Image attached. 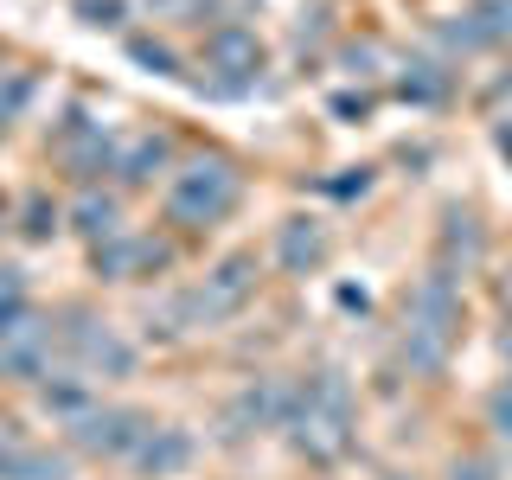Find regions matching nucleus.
<instances>
[{
  "mask_svg": "<svg viewBox=\"0 0 512 480\" xmlns=\"http://www.w3.org/2000/svg\"><path fill=\"white\" fill-rule=\"evenodd\" d=\"M77 231H84V237H109V231H116V205H109V199H84V205H77Z\"/></svg>",
  "mask_w": 512,
  "mask_h": 480,
  "instance_id": "9b49d317",
  "label": "nucleus"
},
{
  "mask_svg": "<svg viewBox=\"0 0 512 480\" xmlns=\"http://www.w3.org/2000/svg\"><path fill=\"white\" fill-rule=\"evenodd\" d=\"M77 327H64V340L77 346V359L90 365V372H103V378H128L135 372V346L116 340V327H103V320H84V314H71Z\"/></svg>",
  "mask_w": 512,
  "mask_h": 480,
  "instance_id": "423d86ee",
  "label": "nucleus"
},
{
  "mask_svg": "<svg viewBox=\"0 0 512 480\" xmlns=\"http://www.w3.org/2000/svg\"><path fill=\"white\" fill-rule=\"evenodd\" d=\"M455 480H487V468H474V461H468V468H455Z\"/></svg>",
  "mask_w": 512,
  "mask_h": 480,
  "instance_id": "dca6fc26",
  "label": "nucleus"
},
{
  "mask_svg": "<svg viewBox=\"0 0 512 480\" xmlns=\"http://www.w3.org/2000/svg\"><path fill=\"white\" fill-rule=\"evenodd\" d=\"M288 423H295V436H301V448L308 455H320V461H333L340 448L352 442L346 429H352V404H346V384L340 378H314L308 391H295L288 397Z\"/></svg>",
  "mask_w": 512,
  "mask_h": 480,
  "instance_id": "f257e3e1",
  "label": "nucleus"
},
{
  "mask_svg": "<svg viewBox=\"0 0 512 480\" xmlns=\"http://www.w3.org/2000/svg\"><path fill=\"white\" fill-rule=\"evenodd\" d=\"M77 13H84V26H116L122 0H77Z\"/></svg>",
  "mask_w": 512,
  "mask_h": 480,
  "instance_id": "ddd939ff",
  "label": "nucleus"
},
{
  "mask_svg": "<svg viewBox=\"0 0 512 480\" xmlns=\"http://www.w3.org/2000/svg\"><path fill=\"white\" fill-rule=\"evenodd\" d=\"M128 461H135L141 474L167 480V474H180L186 461H192V436H186V429H148V442H141Z\"/></svg>",
  "mask_w": 512,
  "mask_h": 480,
  "instance_id": "6e6552de",
  "label": "nucleus"
},
{
  "mask_svg": "<svg viewBox=\"0 0 512 480\" xmlns=\"http://www.w3.org/2000/svg\"><path fill=\"white\" fill-rule=\"evenodd\" d=\"M320 256H327L320 224H314V218H288V224H282V263H288V269H314Z\"/></svg>",
  "mask_w": 512,
  "mask_h": 480,
  "instance_id": "1a4fd4ad",
  "label": "nucleus"
},
{
  "mask_svg": "<svg viewBox=\"0 0 512 480\" xmlns=\"http://www.w3.org/2000/svg\"><path fill=\"white\" fill-rule=\"evenodd\" d=\"M506 154H512V128H506Z\"/></svg>",
  "mask_w": 512,
  "mask_h": 480,
  "instance_id": "f3484780",
  "label": "nucleus"
},
{
  "mask_svg": "<svg viewBox=\"0 0 512 480\" xmlns=\"http://www.w3.org/2000/svg\"><path fill=\"white\" fill-rule=\"evenodd\" d=\"M32 308H26V276L20 269H0V333L13 327V320H26Z\"/></svg>",
  "mask_w": 512,
  "mask_h": 480,
  "instance_id": "9d476101",
  "label": "nucleus"
},
{
  "mask_svg": "<svg viewBox=\"0 0 512 480\" xmlns=\"http://www.w3.org/2000/svg\"><path fill=\"white\" fill-rule=\"evenodd\" d=\"M237 192H244V180H237L224 160H192L167 192V212L180 224H218L237 205Z\"/></svg>",
  "mask_w": 512,
  "mask_h": 480,
  "instance_id": "f03ea898",
  "label": "nucleus"
},
{
  "mask_svg": "<svg viewBox=\"0 0 512 480\" xmlns=\"http://www.w3.org/2000/svg\"><path fill=\"white\" fill-rule=\"evenodd\" d=\"M0 480H71V461L52 455V448H32L26 436H0Z\"/></svg>",
  "mask_w": 512,
  "mask_h": 480,
  "instance_id": "0eeeda50",
  "label": "nucleus"
},
{
  "mask_svg": "<svg viewBox=\"0 0 512 480\" xmlns=\"http://www.w3.org/2000/svg\"><path fill=\"white\" fill-rule=\"evenodd\" d=\"M455 282L448 276H429V282H416V295H410V359L423 365V372H436L442 365V352L448 340H455Z\"/></svg>",
  "mask_w": 512,
  "mask_h": 480,
  "instance_id": "7ed1b4c3",
  "label": "nucleus"
},
{
  "mask_svg": "<svg viewBox=\"0 0 512 480\" xmlns=\"http://www.w3.org/2000/svg\"><path fill=\"white\" fill-rule=\"evenodd\" d=\"M58 231V205H26V237H52Z\"/></svg>",
  "mask_w": 512,
  "mask_h": 480,
  "instance_id": "4468645a",
  "label": "nucleus"
},
{
  "mask_svg": "<svg viewBox=\"0 0 512 480\" xmlns=\"http://www.w3.org/2000/svg\"><path fill=\"white\" fill-rule=\"evenodd\" d=\"M148 429H154V416H141V410H116V404L103 410V404H90L71 423V442L90 448V455H135V448L148 442Z\"/></svg>",
  "mask_w": 512,
  "mask_h": 480,
  "instance_id": "20e7f679",
  "label": "nucleus"
},
{
  "mask_svg": "<svg viewBox=\"0 0 512 480\" xmlns=\"http://www.w3.org/2000/svg\"><path fill=\"white\" fill-rule=\"evenodd\" d=\"M493 423H500V436H512V397L493 391Z\"/></svg>",
  "mask_w": 512,
  "mask_h": 480,
  "instance_id": "2eb2a0df",
  "label": "nucleus"
},
{
  "mask_svg": "<svg viewBox=\"0 0 512 480\" xmlns=\"http://www.w3.org/2000/svg\"><path fill=\"white\" fill-rule=\"evenodd\" d=\"M154 167H167V148H160V141H148V148H135V154L122 160L128 180H154Z\"/></svg>",
  "mask_w": 512,
  "mask_h": 480,
  "instance_id": "f8f14e48",
  "label": "nucleus"
},
{
  "mask_svg": "<svg viewBox=\"0 0 512 480\" xmlns=\"http://www.w3.org/2000/svg\"><path fill=\"white\" fill-rule=\"evenodd\" d=\"M45 365H52V320H39V314L13 320V327L0 333V372L20 378V384H39Z\"/></svg>",
  "mask_w": 512,
  "mask_h": 480,
  "instance_id": "39448f33",
  "label": "nucleus"
}]
</instances>
